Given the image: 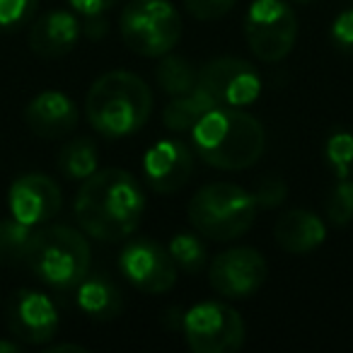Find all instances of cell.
<instances>
[{
    "label": "cell",
    "mask_w": 353,
    "mask_h": 353,
    "mask_svg": "<svg viewBox=\"0 0 353 353\" xmlns=\"http://www.w3.org/2000/svg\"><path fill=\"white\" fill-rule=\"evenodd\" d=\"M145 196L138 179L126 170H97L75 194V218L90 237L119 242L141 225Z\"/></svg>",
    "instance_id": "cell-1"
},
{
    "label": "cell",
    "mask_w": 353,
    "mask_h": 353,
    "mask_svg": "<svg viewBox=\"0 0 353 353\" xmlns=\"http://www.w3.org/2000/svg\"><path fill=\"white\" fill-rule=\"evenodd\" d=\"M194 150L216 170L237 172L256 165L266 150L264 126L240 107H216L192 128Z\"/></svg>",
    "instance_id": "cell-2"
},
{
    "label": "cell",
    "mask_w": 353,
    "mask_h": 353,
    "mask_svg": "<svg viewBox=\"0 0 353 353\" xmlns=\"http://www.w3.org/2000/svg\"><path fill=\"white\" fill-rule=\"evenodd\" d=\"M152 112V92L143 78L128 70H112L92 83L85 99L88 121L104 138L138 133Z\"/></svg>",
    "instance_id": "cell-3"
},
{
    "label": "cell",
    "mask_w": 353,
    "mask_h": 353,
    "mask_svg": "<svg viewBox=\"0 0 353 353\" xmlns=\"http://www.w3.org/2000/svg\"><path fill=\"white\" fill-rule=\"evenodd\" d=\"M25 264L51 288L70 290L90 274L92 250L75 228L49 225L34 232Z\"/></svg>",
    "instance_id": "cell-4"
},
{
    "label": "cell",
    "mask_w": 353,
    "mask_h": 353,
    "mask_svg": "<svg viewBox=\"0 0 353 353\" xmlns=\"http://www.w3.org/2000/svg\"><path fill=\"white\" fill-rule=\"evenodd\" d=\"M256 221L254 194L230 182L201 187L189 201V223L199 235L216 242H230L247 235Z\"/></svg>",
    "instance_id": "cell-5"
},
{
    "label": "cell",
    "mask_w": 353,
    "mask_h": 353,
    "mask_svg": "<svg viewBox=\"0 0 353 353\" xmlns=\"http://www.w3.org/2000/svg\"><path fill=\"white\" fill-rule=\"evenodd\" d=\"M119 30L133 54L160 59L182 37V17L170 0H131L121 10Z\"/></svg>",
    "instance_id": "cell-6"
},
{
    "label": "cell",
    "mask_w": 353,
    "mask_h": 353,
    "mask_svg": "<svg viewBox=\"0 0 353 353\" xmlns=\"http://www.w3.org/2000/svg\"><path fill=\"white\" fill-rule=\"evenodd\" d=\"M250 51L264 63H279L293 51L298 17L285 0H254L245 17Z\"/></svg>",
    "instance_id": "cell-7"
},
{
    "label": "cell",
    "mask_w": 353,
    "mask_h": 353,
    "mask_svg": "<svg viewBox=\"0 0 353 353\" xmlns=\"http://www.w3.org/2000/svg\"><path fill=\"white\" fill-rule=\"evenodd\" d=\"M182 329L194 353H230L245 343V322L225 303H199L184 314Z\"/></svg>",
    "instance_id": "cell-8"
},
{
    "label": "cell",
    "mask_w": 353,
    "mask_h": 353,
    "mask_svg": "<svg viewBox=\"0 0 353 353\" xmlns=\"http://www.w3.org/2000/svg\"><path fill=\"white\" fill-rule=\"evenodd\" d=\"M119 269L128 283L143 293H167L176 283V264L170 250L148 237H138L123 247L119 256Z\"/></svg>",
    "instance_id": "cell-9"
},
{
    "label": "cell",
    "mask_w": 353,
    "mask_h": 353,
    "mask_svg": "<svg viewBox=\"0 0 353 353\" xmlns=\"http://www.w3.org/2000/svg\"><path fill=\"white\" fill-rule=\"evenodd\" d=\"M266 276H269L266 259L252 247H235L223 252L208 269L211 288L228 300L252 298L264 285Z\"/></svg>",
    "instance_id": "cell-10"
},
{
    "label": "cell",
    "mask_w": 353,
    "mask_h": 353,
    "mask_svg": "<svg viewBox=\"0 0 353 353\" xmlns=\"http://www.w3.org/2000/svg\"><path fill=\"white\" fill-rule=\"evenodd\" d=\"M199 85L225 107H247L261 94V78L256 68L235 56H221L203 63L199 68Z\"/></svg>",
    "instance_id": "cell-11"
},
{
    "label": "cell",
    "mask_w": 353,
    "mask_h": 353,
    "mask_svg": "<svg viewBox=\"0 0 353 353\" xmlns=\"http://www.w3.org/2000/svg\"><path fill=\"white\" fill-rule=\"evenodd\" d=\"M8 327L22 343L41 346L59 332V310L49 295L39 290H17L8 300Z\"/></svg>",
    "instance_id": "cell-12"
},
{
    "label": "cell",
    "mask_w": 353,
    "mask_h": 353,
    "mask_svg": "<svg viewBox=\"0 0 353 353\" xmlns=\"http://www.w3.org/2000/svg\"><path fill=\"white\" fill-rule=\"evenodd\" d=\"M8 203H10V213L15 221L37 228L59 216L63 206V194L51 176L25 174L10 187Z\"/></svg>",
    "instance_id": "cell-13"
},
{
    "label": "cell",
    "mask_w": 353,
    "mask_h": 353,
    "mask_svg": "<svg viewBox=\"0 0 353 353\" xmlns=\"http://www.w3.org/2000/svg\"><path fill=\"white\" fill-rule=\"evenodd\" d=\"M194 152L182 141H160L143 157V176L157 194H174L192 179Z\"/></svg>",
    "instance_id": "cell-14"
},
{
    "label": "cell",
    "mask_w": 353,
    "mask_h": 353,
    "mask_svg": "<svg viewBox=\"0 0 353 353\" xmlns=\"http://www.w3.org/2000/svg\"><path fill=\"white\" fill-rule=\"evenodd\" d=\"M25 121L30 131L46 141H59L78 126V107L63 92L46 90L39 92L25 109Z\"/></svg>",
    "instance_id": "cell-15"
},
{
    "label": "cell",
    "mask_w": 353,
    "mask_h": 353,
    "mask_svg": "<svg viewBox=\"0 0 353 353\" xmlns=\"http://www.w3.org/2000/svg\"><path fill=\"white\" fill-rule=\"evenodd\" d=\"M83 25L68 10H51L41 15L30 30V49L44 61H56L68 56L80 39Z\"/></svg>",
    "instance_id": "cell-16"
},
{
    "label": "cell",
    "mask_w": 353,
    "mask_h": 353,
    "mask_svg": "<svg viewBox=\"0 0 353 353\" xmlns=\"http://www.w3.org/2000/svg\"><path fill=\"white\" fill-rule=\"evenodd\" d=\"M274 237L279 242V247L288 254H307V252L317 250L327 237V225L322 223V218H317L314 213L295 208L288 211L276 221L274 225Z\"/></svg>",
    "instance_id": "cell-17"
},
{
    "label": "cell",
    "mask_w": 353,
    "mask_h": 353,
    "mask_svg": "<svg viewBox=\"0 0 353 353\" xmlns=\"http://www.w3.org/2000/svg\"><path fill=\"white\" fill-rule=\"evenodd\" d=\"M75 303L94 322H112L123 310L119 288L102 274H88L80 281L75 288Z\"/></svg>",
    "instance_id": "cell-18"
},
{
    "label": "cell",
    "mask_w": 353,
    "mask_h": 353,
    "mask_svg": "<svg viewBox=\"0 0 353 353\" xmlns=\"http://www.w3.org/2000/svg\"><path fill=\"white\" fill-rule=\"evenodd\" d=\"M216 107L218 99L206 88L196 85L192 92L176 94V97H172V102H167L165 112H162V121L170 131H192L199 119Z\"/></svg>",
    "instance_id": "cell-19"
},
{
    "label": "cell",
    "mask_w": 353,
    "mask_h": 353,
    "mask_svg": "<svg viewBox=\"0 0 353 353\" xmlns=\"http://www.w3.org/2000/svg\"><path fill=\"white\" fill-rule=\"evenodd\" d=\"M59 170L65 179L73 182H85L99 170V150L92 138L80 136L73 141L63 143L59 152Z\"/></svg>",
    "instance_id": "cell-20"
},
{
    "label": "cell",
    "mask_w": 353,
    "mask_h": 353,
    "mask_svg": "<svg viewBox=\"0 0 353 353\" xmlns=\"http://www.w3.org/2000/svg\"><path fill=\"white\" fill-rule=\"evenodd\" d=\"M155 80L167 94L176 97V94L192 92L199 85V70L189 63L184 56H160V63L155 68Z\"/></svg>",
    "instance_id": "cell-21"
},
{
    "label": "cell",
    "mask_w": 353,
    "mask_h": 353,
    "mask_svg": "<svg viewBox=\"0 0 353 353\" xmlns=\"http://www.w3.org/2000/svg\"><path fill=\"white\" fill-rule=\"evenodd\" d=\"M34 230L20 221H0V266H17L27 261Z\"/></svg>",
    "instance_id": "cell-22"
},
{
    "label": "cell",
    "mask_w": 353,
    "mask_h": 353,
    "mask_svg": "<svg viewBox=\"0 0 353 353\" xmlns=\"http://www.w3.org/2000/svg\"><path fill=\"white\" fill-rule=\"evenodd\" d=\"M167 250H170L174 264L182 266L187 274H199V271H203V266H206V259H208L206 247H203V242L199 240L196 235H189V232L174 235Z\"/></svg>",
    "instance_id": "cell-23"
},
{
    "label": "cell",
    "mask_w": 353,
    "mask_h": 353,
    "mask_svg": "<svg viewBox=\"0 0 353 353\" xmlns=\"http://www.w3.org/2000/svg\"><path fill=\"white\" fill-rule=\"evenodd\" d=\"M327 160L339 179H346L353 170V133L336 131L327 141Z\"/></svg>",
    "instance_id": "cell-24"
},
{
    "label": "cell",
    "mask_w": 353,
    "mask_h": 353,
    "mask_svg": "<svg viewBox=\"0 0 353 353\" xmlns=\"http://www.w3.org/2000/svg\"><path fill=\"white\" fill-rule=\"evenodd\" d=\"M39 0H0V32H17L37 15Z\"/></svg>",
    "instance_id": "cell-25"
},
{
    "label": "cell",
    "mask_w": 353,
    "mask_h": 353,
    "mask_svg": "<svg viewBox=\"0 0 353 353\" xmlns=\"http://www.w3.org/2000/svg\"><path fill=\"white\" fill-rule=\"evenodd\" d=\"M327 216L334 225H348L353 221V179H339L327 201Z\"/></svg>",
    "instance_id": "cell-26"
},
{
    "label": "cell",
    "mask_w": 353,
    "mask_h": 353,
    "mask_svg": "<svg viewBox=\"0 0 353 353\" xmlns=\"http://www.w3.org/2000/svg\"><path fill=\"white\" fill-rule=\"evenodd\" d=\"M235 3L237 0H184L187 10L201 22L221 20L223 15H228L235 8Z\"/></svg>",
    "instance_id": "cell-27"
},
{
    "label": "cell",
    "mask_w": 353,
    "mask_h": 353,
    "mask_svg": "<svg viewBox=\"0 0 353 353\" xmlns=\"http://www.w3.org/2000/svg\"><path fill=\"white\" fill-rule=\"evenodd\" d=\"M332 41L341 54L353 56V6L341 10L332 22Z\"/></svg>",
    "instance_id": "cell-28"
},
{
    "label": "cell",
    "mask_w": 353,
    "mask_h": 353,
    "mask_svg": "<svg viewBox=\"0 0 353 353\" xmlns=\"http://www.w3.org/2000/svg\"><path fill=\"white\" fill-rule=\"evenodd\" d=\"M285 196H288V187H285V182L279 179V176H266V179H261L254 192V201H256V206H261V208L281 206V203L285 201Z\"/></svg>",
    "instance_id": "cell-29"
},
{
    "label": "cell",
    "mask_w": 353,
    "mask_h": 353,
    "mask_svg": "<svg viewBox=\"0 0 353 353\" xmlns=\"http://www.w3.org/2000/svg\"><path fill=\"white\" fill-rule=\"evenodd\" d=\"M75 12H80L83 17H94L104 15L107 10H112L114 6H119L121 0H68Z\"/></svg>",
    "instance_id": "cell-30"
},
{
    "label": "cell",
    "mask_w": 353,
    "mask_h": 353,
    "mask_svg": "<svg viewBox=\"0 0 353 353\" xmlns=\"http://www.w3.org/2000/svg\"><path fill=\"white\" fill-rule=\"evenodd\" d=\"M109 30L107 20H104V15H94V17H85V25H83V32L90 37V39H99V37H104Z\"/></svg>",
    "instance_id": "cell-31"
},
{
    "label": "cell",
    "mask_w": 353,
    "mask_h": 353,
    "mask_svg": "<svg viewBox=\"0 0 353 353\" xmlns=\"http://www.w3.org/2000/svg\"><path fill=\"white\" fill-rule=\"evenodd\" d=\"M85 353L88 348L85 346H78V343H56V346L49 348V353Z\"/></svg>",
    "instance_id": "cell-32"
},
{
    "label": "cell",
    "mask_w": 353,
    "mask_h": 353,
    "mask_svg": "<svg viewBox=\"0 0 353 353\" xmlns=\"http://www.w3.org/2000/svg\"><path fill=\"white\" fill-rule=\"evenodd\" d=\"M22 348V341L20 343H12V341H0V353H17Z\"/></svg>",
    "instance_id": "cell-33"
},
{
    "label": "cell",
    "mask_w": 353,
    "mask_h": 353,
    "mask_svg": "<svg viewBox=\"0 0 353 353\" xmlns=\"http://www.w3.org/2000/svg\"><path fill=\"white\" fill-rule=\"evenodd\" d=\"M298 3H310V0H298Z\"/></svg>",
    "instance_id": "cell-34"
}]
</instances>
